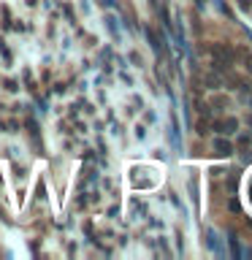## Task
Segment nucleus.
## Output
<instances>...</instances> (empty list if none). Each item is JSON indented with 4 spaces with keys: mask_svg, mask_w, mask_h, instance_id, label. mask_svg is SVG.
<instances>
[{
    "mask_svg": "<svg viewBox=\"0 0 252 260\" xmlns=\"http://www.w3.org/2000/svg\"><path fill=\"white\" fill-rule=\"evenodd\" d=\"M198 133H201V136H206V133H209V122H206V119H201V122H198Z\"/></svg>",
    "mask_w": 252,
    "mask_h": 260,
    "instance_id": "423d86ee",
    "label": "nucleus"
},
{
    "mask_svg": "<svg viewBox=\"0 0 252 260\" xmlns=\"http://www.w3.org/2000/svg\"><path fill=\"white\" fill-rule=\"evenodd\" d=\"M239 8H241V11H249V8H252V0H239Z\"/></svg>",
    "mask_w": 252,
    "mask_h": 260,
    "instance_id": "0eeeda50",
    "label": "nucleus"
},
{
    "mask_svg": "<svg viewBox=\"0 0 252 260\" xmlns=\"http://www.w3.org/2000/svg\"><path fill=\"white\" fill-rule=\"evenodd\" d=\"M214 130L219 136H233L236 130H239V122H236L233 117H225V119H217L214 122Z\"/></svg>",
    "mask_w": 252,
    "mask_h": 260,
    "instance_id": "f03ea898",
    "label": "nucleus"
},
{
    "mask_svg": "<svg viewBox=\"0 0 252 260\" xmlns=\"http://www.w3.org/2000/svg\"><path fill=\"white\" fill-rule=\"evenodd\" d=\"M231 152H233L231 141H228L225 136H217V138H214V154H219V157H228Z\"/></svg>",
    "mask_w": 252,
    "mask_h": 260,
    "instance_id": "7ed1b4c3",
    "label": "nucleus"
},
{
    "mask_svg": "<svg viewBox=\"0 0 252 260\" xmlns=\"http://www.w3.org/2000/svg\"><path fill=\"white\" fill-rule=\"evenodd\" d=\"M247 122H249V125H252V114H249V117H247Z\"/></svg>",
    "mask_w": 252,
    "mask_h": 260,
    "instance_id": "6e6552de",
    "label": "nucleus"
},
{
    "mask_svg": "<svg viewBox=\"0 0 252 260\" xmlns=\"http://www.w3.org/2000/svg\"><path fill=\"white\" fill-rule=\"evenodd\" d=\"M206 239H209V249L223 252V249H219V241H217V233H214V231H206Z\"/></svg>",
    "mask_w": 252,
    "mask_h": 260,
    "instance_id": "20e7f679",
    "label": "nucleus"
},
{
    "mask_svg": "<svg viewBox=\"0 0 252 260\" xmlns=\"http://www.w3.org/2000/svg\"><path fill=\"white\" fill-rule=\"evenodd\" d=\"M241 60H244V68H247V73H252V54H249V52H241Z\"/></svg>",
    "mask_w": 252,
    "mask_h": 260,
    "instance_id": "39448f33",
    "label": "nucleus"
},
{
    "mask_svg": "<svg viewBox=\"0 0 252 260\" xmlns=\"http://www.w3.org/2000/svg\"><path fill=\"white\" fill-rule=\"evenodd\" d=\"M211 60H214L211 65H214V68L223 73V71H228V68L233 65L236 52H233L231 46H225V44H214V46H211Z\"/></svg>",
    "mask_w": 252,
    "mask_h": 260,
    "instance_id": "f257e3e1",
    "label": "nucleus"
}]
</instances>
